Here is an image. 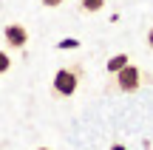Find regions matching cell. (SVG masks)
Segmentation results:
<instances>
[{
	"label": "cell",
	"mask_w": 153,
	"mask_h": 150,
	"mask_svg": "<svg viewBox=\"0 0 153 150\" xmlns=\"http://www.w3.org/2000/svg\"><path fill=\"white\" fill-rule=\"evenodd\" d=\"M76 85H79V74H76L74 68H60V71L54 74V91L60 96H71L76 91Z\"/></svg>",
	"instance_id": "obj_1"
},
{
	"label": "cell",
	"mask_w": 153,
	"mask_h": 150,
	"mask_svg": "<svg viewBox=\"0 0 153 150\" xmlns=\"http://www.w3.org/2000/svg\"><path fill=\"white\" fill-rule=\"evenodd\" d=\"M3 37H6V43H9V48H26V43H28V31L23 26H17V23L6 26Z\"/></svg>",
	"instance_id": "obj_3"
},
{
	"label": "cell",
	"mask_w": 153,
	"mask_h": 150,
	"mask_svg": "<svg viewBox=\"0 0 153 150\" xmlns=\"http://www.w3.org/2000/svg\"><path fill=\"white\" fill-rule=\"evenodd\" d=\"M105 6V0H82V11H99Z\"/></svg>",
	"instance_id": "obj_5"
},
{
	"label": "cell",
	"mask_w": 153,
	"mask_h": 150,
	"mask_svg": "<svg viewBox=\"0 0 153 150\" xmlns=\"http://www.w3.org/2000/svg\"><path fill=\"white\" fill-rule=\"evenodd\" d=\"M116 85H119V91H125V94L139 91V85H142V74H139V68L136 65H125L122 71H116Z\"/></svg>",
	"instance_id": "obj_2"
},
{
	"label": "cell",
	"mask_w": 153,
	"mask_h": 150,
	"mask_svg": "<svg viewBox=\"0 0 153 150\" xmlns=\"http://www.w3.org/2000/svg\"><path fill=\"white\" fill-rule=\"evenodd\" d=\"M125 65H128V54H116V57H111V60H108V71H111V74L122 71Z\"/></svg>",
	"instance_id": "obj_4"
},
{
	"label": "cell",
	"mask_w": 153,
	"mask_h": 150,
	"mask_svg": "<svg viewBox=\"0 0 153 150\" xmlns=\"http://www.w3.org/2000/svg\"><path fill=\"white\" fill-rule=\"evenodd\" d=\"M11 68V60H9V54H3V51H0V74H6Z\"/></svg>",
	"instance_id": "obj_6"
},
{
	"label": "cell",
	"mask_w": 153,
	"mask_h": 150,
	"mask_svg": "<svg viewBox=\"0 0 153 150\" xmlns=\"http://www.w3.org/2000/svg\"><path fill=\"white\" fill-rule=\"evenodd\" d=\"M43 3L48 6V9H57V6H62V3H65V0H43Z\"/></svg>",
	"instance_id": "obj_7"
},
{
	"label": "cell",
	"mask_w": 153,
	"mask_h": 150,
	"mask_svg": "<svg viewBox=\"0 0 153 150\" xmlns=\"http://www.w3.org/2000/svg\"><path fill=\"white\" fill-rule=\"evenodd\" d=\"M111 150H125V147H122V145H116V147H111Z\"/></svg>",
	"instance_id": "obj_9"
},
{
	"label": "cell",
	"mask_w": 153,
	"mask_h": 150,
	"mask_svg": "<svg viewBox=\"0 0 153 150\" xmlns=\"http://www.w3.org/2000/svg\"><path fill=\"white\" fill-rule=\"evenodd\" d=\"M37 150H48V147H37Z\"/></svg>",
	"instance_id": "obj_10"
},
{
	"label": "cell",
	"mask_w": 153,
	"mask_h": 150,
	"mask_svg": "<svg viewBox=\"0 0 153 150\" xmlns=\"http://www.w3.org/2000/svg\"><path fill=\"white\" fill-rule=\"evenodd\" d=\"M148 43H150V48H153V28H150V34H148Z\"/></svg>",
	"instance_id": "obj_8"
}]
</instances>
